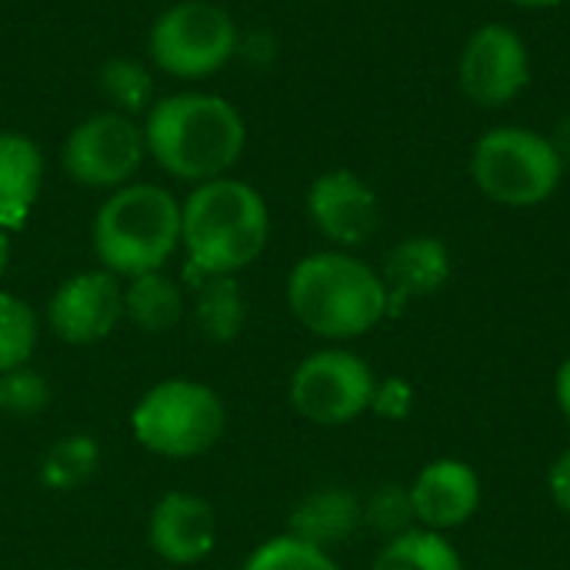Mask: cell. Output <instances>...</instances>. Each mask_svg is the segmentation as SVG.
Here are the masks:
<instances>
[{
  "instance_id": "obj_8",
  "label": "cell",
  "mask_w": 570,
  "mask_h": 570,
  "mask_svg": "<svg viewBox=\"0 0 570 570\" xmlns=\"http://www.w3.org/2000/svg\"><path fill=\"white\" fill-rule=\"evenodd\" d=\"M377 377L364 357L347 347H324L307 354L291 374V407L317 424V428H341L371 411Z\"/></svg>"
},
{
  "instance_id": "obj_24",
  "label": "cell",
  "mask_w": 570,
  "mask_h": 570,
  "mask_svg": "<svg viewBox=\"0 0 570 570\" xmlns=\"http://www.w3.org/2000/svg\"><path fill=\"white\" fill-rule=\"evenodd\" d=\"M361 521L381 534L384 541L407 534L417 521H414V504H411V491L401 484H384L377 488L367 501H361Z\"/></svg>"
},
{
  "instance_id": "obj_13",
  "label": "cell",
  "mask_w": 570,
  "mask_h": 570,
  "mask_svg": "<svg viewBox=\"0 0 570 570\" xmlns=\"http://www.w3.org/2000/svg\"><path fill=\"white\" fill-rule=\"evenodd\" d=\"M150 551L174 564L190 568L214 554L217 548V511L207 498L190 491H167L147 518Z\"/></svg>"
},
{
  "instance_id": "obj_1",
  "label": "cell",
  "mask_w": 570,
  "mask_h": 570,
  "mask_svg": "<svg viewBox=\"0 0 570 570\" xmlns=\"http://www.w3.org/2000/svg\"><path fill=\"white\" fill-rule=\"evenodd\" d=\"M267 240L271 210L244 180H204L180 204V247L190 281L237 277L267 250Z\"/></svg>"
},
{
  "instance_id": "obj_14",
  "label": "cell",
  "mask_w": 570,
  "mask_h": 570,
  "mask_svg": "<svg viewBox=\"0 0 570 570\" xmlns=\"http://www.w3.org/2000/svg\"><path fill=\"white\" fill-rule=\"evenodd\" d=\"M407 491L414 521L438 534L464 528L481 508V478L468 461L458 458H438L424 464Z\"/></svg>"
},
{
  "instance_id": "obj_31",
  "label": "cell",
  "mask_w": 570,
  "mask_h": 570,
  "mask_svg": "<svg viewBox=\"0 0 570 570\" xmlns=\"http://www.w3.org/2000/svg\"><path fill=\"white\" fill-rule=\"evenodd\" d=\"M514 7H524V10H551V7H561L568 0H511Z\"/></svg>"
},
{
  "instance_id": "obj_4",
  "label": "cell",
  "mask_w": 570,
  "mask_h": 570,
  "mask_svg": "<svg viewBox=\"0 0 570 570\" xmlns=\"http://www.w3.org/2000/svg\"><path fill=\"white\" fill-rule=\"evenodd\" d=\"M90 240L114 277L164 271L180 247V200L157 184H124L100 204Z\"/></svg>"
},
{
  "instance_id": "obj_5",
  "label": "cell",
  "mask_w": 570,
  "mask_h": 570,
  "mask_svg": "<svg viewBox=\"0 0 570 570\" xmlns=\"http://www.w3.org/2000/svg\"><path fill=\"white\" fill-rule=\"evenodd\" d=\"M227 428V407L214 387L190 377L157 381L130 411L134 441L167 461L210 454Z\"/></svg>"
},
{
  "instance_id": "obj_10",
  "label": "cell",
  "mask_w": 570,
  "mask_h": 570,
  "mask_svg": "<svg viewBox=\"0 0 570 570\" xmlns=\"http://www.w3.org/2000/svg\"><path fill=\"white\" fill-rule=\"evenodd\" d=\"M458 83L478 107H508L531 83V53L508 23L478 27L458 60Z\"/></svg>"
},
{
  "instance_id": "obj_6",
  "label": "cell",
  "mask_w": 570,
  "mask_h": 570,
  "mask_svg": "<svg viewBox=\"0 0 570 570\" xmlns=\"http://www.w3.org/2000/svg\"><path fill=\"white\" fill-rule=\"evenodd\" d=\"M471 177L488 200L528 210L554 197L564 180V157L548 134L531 127H494L474 144Z\"/></svg>"
},
{
  "instance_id": "obj_29",
  "label": "cell",
  "mask_w": 570,
  "mask_h": 570,
  "mask_svg": "<svg viewBox=\"0 0 570 570\" xmlns=\"http://www.w3.org/2000/svg\"><path fill=\"white\" fill-rule=\"evenodd\" d=\"M554 397H558V407H561V417L568 421L570 428V357L558 367V377H554Z\"/></svg>"
},
{
  "instance_id": "obj_26",
  "label": "cell",
  "mask_w": 570,
  "mask_h": 570,
  "mask_svg": "<svg viewBox=\"0 0 570 570\" xmlns=\"http://www.w3.org/2000/svg\"><path fill=\"white\" fill-rule=\"evenodd\" d=\"M47 404H50V384L30 364L10 374H0V414L37 417L47 411Z\"/></svg>"
},
{
  "instance_id": "obj_28",
  "label": "cell",
  "mask_w": 570,
  "mask_h": 570,
  "mask_svg": "<svg viewBox=\"0 0 570 570\" xmlns=\"http://www.w3.org/2000/svg\"><path fill=\"white\" fill-rule=\"evenodd\" d=\"M548 494H551L554 508L570 518V448L554 458V464L548 471Z\"/></svg>"
},
{
  "instance_id": "obj_18",
  "label": "cell",
  "mask_w": 570,
  "mask_h": 570,
  "mask_svg": "<svg viewBox=\"0 0 570 570\" xmlns=\"http://www.w3.org/2000/svg\"><path fill=\"white\" fill-rule=\"evenodd\" d=\"M187 314V297L164 271L137 274L124 284V321L144 334H167Z\"/></svg>"
},
{
  "instance_id": "obj_23",
  "label": "cell",
  "mask_w": 570,
  "mask_h": 570,
  "mask_svg": "<svg viewBox=\"0 0 570 570\" xmlns=\"http://www.w3.org/2000/svg\"><path fill=\"white\" fill-rule=\"evenodd\" d=\"M240 570H341L331 551L291 538L287 531L257 544Z\"/></svg>"
},
{
  "instance_id": "obj_11",
  "label": "cell",
  "mask_w": 570,
  "mask_h": 570,
  "mask_svg": "<svg viewBox=\"0 0 570 570\" xmlns=\"http://www.w3.org/2000/svg\"><path fill=\"white\" fill-rule=\"evenodd\" d=\"M120 321L124 284L104 267L70 274L47 301V324L70 347H90L107 341Z\"/></svg>"
},
{
  "instance_id": "obj_7",
  "label": "cell",
  "mask_w": 570,
  "mask_h": 570,
  "mask_svg": "<svg viewBox=\"0 0 570 570\" xmlns=\"http://www.w3.org/2000/svg\"><path fill=\"white\" fill-rule=\"evenodd\" d=\"M147 47L160 70L200 80L237 53L240 33L224 7L210 0H180L154 20Z\"/></svg>"
},
{
  "instance_id": "obj_3",
  "label": "cell",
  "mask_w": 570,
  "mask_h": 570,
  "mask_svg": "<svg viewBox=\"0 0 570 570\" xmlns=\"http://www.w3.org/2000/svg\"><path fill=\"white\" fill-rule=\"evenodd\" d=\"M147 154L180 180L224 177L244 154L247 124L240 110L217 94H174L150 107L144 127Z\"/></svg>"
},
{
  "instance_id": "obj_21",
  "label": "cell",
  "mask_w": 570,
  "mask_h": 570,
  "mask_svg": "<svg viewBox=\"0 0 570 570\" xmlns=\"http://www.w3.org/2000/svg\"><path fill=\"white\" fill-rule=\"evenodd\" d=\"M100 468V444L90 434H67L47 448L40 461V484L57 494L83 488Z\"/></svg>"
},
{
  "instance_id": "obj_9",
  "label": "cell",
  "mask_w": 570,
  "mask_h": 570,
  "mask_svg": "<svg viewBox=\"0 0 570 570\" xmlns=\"http://www.w3.org/2000/svg\"><path fill=\"white\" fill-rule=\"evenodd\" d=\"M147 154L144 130L120 110L94 114L77 124L63 144V170L70 180L94 190H117L130 184Z\"/></svg>"
},
{
  "instance_id": "obj_32",
  "label": "cell",
  "mask_w": 570,
  "mask_h": 570,
  "mask_svg": "<svg viewBox=\"0 0 570 570\" xmlns=\"http://www.w3.org/2000/svg\"><path fill=\"white\" fill-rule=\"evenodd\" d=\"M7 267H10V234L0 230V277L7 274Z\"/></svg>"
},
{
  "instance_id": "obj_27",
  "label": "cell",
  "mask_w": 570,
  "mask_h": 570,
  "mask_svg": "<svg viewBox=\"0 0 570 570\" xmlns=\"http://www.w3.org/2000/svg\"><path fill=\"white\" fill-rule=\"evenodd\" d=\"M414 407V387L404 377H384L374 387V401L371 411L387 417V421H404Z\"/></svg>"
},
{
  "instance_id": "obj_19",
  "label": "cell",
  "mask_w": 570,
  "mask_h": 570,
  "mask_svg": "<svg viewBox=\"0 0 570 570\" xmlns=\"http://www.w3.org/2000/svg\"><path fill=\"white\" fill-rule=\"evenodd\" d=\"M194 321L210 344H230L247 327V297L237 277L194 281Z\"/></svg>"
},
{
  "instance_id": "obj_12",
  "label": "cell",
  "mask_w": 570,
  "mask_h": 570,
  "mask_svg": "<svg viewBox=\"0 0 570 570\" xmlns=\"http://www.w3.org/2000/svg\"><path fill=\"white\" fill-rule=\"evenodd\" d=\"M311 224L341 250L367 244L381 227V200L354 170H327L307 187Z\"/></svg>"
},
{
  "instance_id": "obj_17",
  "label": "cell",
  "mask_w": 570,
  "mask_h": 570,
  "mask_svg": "<svg viewBox=\"0 0 570 570\" xmlns=\"http://www.w3.org/2000/svg\"><path fill=\"white\" fill-rule=\"evenodd\" d=\"M361 498L347 488H321L311 491L297 508L291 511L287 534L297 541H307L321 551H331L344 544L361 528Z\"/></svg>"
},
{
  "instance_id": "obj_25",
  "label": "cell",
  "mask_w": 570,
  "mask_h": 570,
  "mask_svg": "<svg viewBox=\"0 0 570 570\" xmlns=\"http://www.w3.org/2000/svg\"><path fill=\"white\" fill-rule=\"evenodd\" d=\"M100 87L120 107V114H137L154 97L150 73L137 60H127V57H114L100 67Z\"/></svg>"
},
{
  "instance_id": "obj_15",
  "label": "cell",
  "mask_w": 570,
  "mask_h": 570,
  "mask_svg": "<svg viewBox=\"0 0 570 570\" xmlns=\"http://www.w3.org/2000/svg\"><path fill=\"white\" fill-rule=\"evenodd\" d=\"M381 277L387 284V301H391V317H394L411 301L431 297L448 284V277H451V250H448L444 240H438L431 234L404 237L401 244L391 247Z\"/></svg>"
},
{
  "instance_id": "obj_20",
  "label": "cell",
  "mask_w": 570,
  "mask_h": 570,
  "mask_svg": "<svg viewBox=\"0 0 570 570\" xmlns=\"http://www.w3.org/2000/svg\"><path fill=\"white\" fill-rule=\"evenodd\" d=\"M371 570H464V561L444 534L411 528L381 548Z\"/></svg>"
},
{
  "instance_id": "obj_22",
  "label": "cell",
  "mask_w": 570,
  "mask_h": 570,
  "mask_svg": "<svg viewBox=\"0 0 570 570\" xmlns=\"http://www.w3.org/2000/svg\"><path fill=\"white\" fill-rule=\"evenodd\" d=\"M40 337V321L33 307L10 294L0 291V374H10L17 367H27Z\"/></svg>"
},
{
  "instance_id": "obj_2",
  "label": "cell",
  "mask_w": 570,
  "mask_h": 570,
  "mask_svg": "<svg viewBox=\"0 0 570 570\" xmlns=\"http://www.w3.org/2000/svg\"><path fill=\"white\" fill-rule=\"evenodd\" d=\"M287 307L304 331L331 344L357 341L391 317L381 271L347 250L301 257L287 274Z\"/></svg>"
},
{
  "instance_id": "obj_16",
  "label": "cell",
  "mask_w": 570,
  "mask_h": 570,
  "mask_svg": "<svg viewBox=\"0 0 570 570\" xmlns=\"http://www.w3.org/2000/svg\"><path fill=\"white\" fill-rule=\"evenodd\" d=\"M43 187L40 147L13 130H0V230L13 234L27 224Z\"/></svg>"
},
{
  "instance_id": "obj_30",
  "label": "cell",
  "mask_w": 570,
  "mask_h": 570,
  "mask_svg": "<svg viewBox=\"0 0 570 570\" xmlns=\"http://www.w3.org/2000/svg\"><path fill=\"white\" fill-rule=\"evenodd\" d=\"M551 144L558 147V154L564 157V164L570 160V114H564L561 120H558V127H554V134H551Z\"/></svg>"
}]
</instances>
